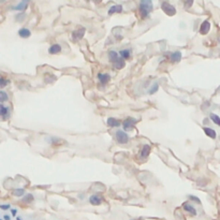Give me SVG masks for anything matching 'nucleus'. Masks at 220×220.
I'll use <instances>...</instances> for the list:
<instances>
[{
	"mask_svg": "<svg viewBox=\"0 0 220 220\" xmlns=\"http://www.w3.org/2000/svg\"><path fill=\"white\" fill-rule=\"evenodd\" d=\"M139 11L142 18H147L152 11V2L150 0H142L139 6Z\"/></svg>",
	"mask_w": 220,
	"mask_h": 220,
	"instance_id": "f257e3e1",
	"label": "nucleus"
},
{
	"mask_svg": "<svg viewBox=\"0 0 220 220\" xmlns=\"http://www.w3.org/2000/svg\"><path fill=\"white\" fill-rule=\"evenodd\" d=\"M161 8H162L163 12L165 13L167 15H169V16H173V15L176 14V9L174 6H172L171 3H169V2L164 1L161 3Z\"/></svg>",
	"mask_w": 220,
	"mask_h": 220,
	"instance_id": "f03ea898",
	"label": "nucleus"
},
{
	"mask_svg": "<svg viewBox=\"0 0 220 220\" xmlns=\"http://www.w3.org/2000/svg\"><path fill=\"white\" fill-rule=\"evenodd\" d=\"M115 136H116V140L119 144H126V143L129 142V136L123 130H117L116 133H115Z\"/></svg>",
	"mask_w": 220,
	"mask_h": 220,
	"instance_id": "7ed1b4c3",
	"label": "nucleus"
},
{
	"mask_svg": "<svg viewBox=\"0 0 220 220\" xmlns=\"http://www.w3.org/2000/svg\"><path fill=\"white\" fill-rule=\"evenodd\" d=\"M136 124V118H132V117H128L125 121H124L123 126H124V129L125 130H130L132 128H134V125Z\"/></svg>",
	"mask_w": 220,
	"mask_h": 220,
	"instance_id": "20e7f679",
	"label": "nucleus"
},
{
	"mask_svg": "<svg viewBox=\"0 0 220 220\" xmlns=\"http://www.w3.org/2000/svg\"><path fill=\"white\" fill-rule=\"evenodd\" d=\"M85 32H86V29H85V28H80V29L73 31V33H72L73 40L78 41V40H81V39H83V38H84Z\"/></svg>",
	"mask_w": 220,
	"mask_h": 220,
	"instance_id": "39448f33",
	"label": "nucleus"
},
{
	"mask_svg": "<svg viewBox=\"0 0 220 220\" xmlns=\"http://www.w3.org/2000/svg\"><path fill=\"white\" fill-rule=\"evenodd\" d=\"M210 29V23L208 21H204L203 23L201 24V27H200V33L207 34Z\"/></svg>",
	"mask_w": 220,
	"mask_h": 220,
	"instance_id": "423d86ee",
	"label": "nucleus"
},
{
	"mask_svg": "<svg viewBox=\"0 0 220 220\" xmlns=\"http://www.w3.org/2000/svg\"><path fill=\"white\" fill-rule=\"evenodd\" d=\"M98 80L100 81L102 85H105L111 81V75L108 73H99L98 74Z\"/></svg>",
	"mask_w": 220,
	"mask_h": 220,
	"instance_id": "0eeeda50",
	"label": "nucleus"
},
{
	"mask_svg": "<svg viewBox=\"0 0 220 220\" xmlns=\"http://www.w3.org/2000/svg\"><path fill=\"white\" fill-rule=\"evenodd\" d=\"M183 207H184V210H186L188 214H190L191 216H197V210H195L194 206H192L191 204L185 203L184 205H183Z\"/></svg>",
	"mask_w": 220,
	"mask_h": 220,
	"instance_id": "6e6552de",
	"label": "nucleus"
},
{
	"mask_svg": "<svg viewBox=\"0 0 220 220\" xmlns=\"http://www.w3.org/2000/svg\"><path fill=\"white\" fill-rule=\"evenodd\" d=\"M123 6H120V4H115V6H111L110 10H108V15H113L115 14V13H121L123 12Z\"/></svg>",
	"mask_w": 220,
	"mask_h": 220,
	"instance_id": "1a4fd4ad",
	"label": "nucleus"
},
{
	"mask_svg": "<svg viewBox=\"0 0 220 220\" xmlns=\"http://www.w3.org/2000/svg\"><path fill=\"white\" fill-rule=\"evenodd\" d=\"M89 202H90L91 205H95V206H98L100 205V204L102 203V198L99 197V195H91L90 198H89Z\"/></svg>",
	"mask_w": 220,
	"mask_h": 220,
	"instance_id": "9d476101",
	"label": "nucleus"
},
{
	"mask_svg": "<svg viewBox=\"0 0 220 220\" xmlns=\"http://www.w3.org/2000/svg\"><path fill=\"white\" fill-rule=\"evenodd\" d=\"M150 146L149 145H144V146L142 147V149H141V151H140V157L142 159H145V158H147L148 157V155L150 154Z\"/></svg>",
	"mask_w": 220,
	"mask_h": 220,
	"instance_id": "9b49d317",
	"label": "nucleus"
},
{
	"mask_svg": "<svg viewBox=\"0 0 220 220\" xmlns=\"http://www.w3.org/2000/svg\"><path fill=\"white\" fill-rule=\"evenodd\" d=\"M106 124H108V127H111V128H116V127H119V126H120V121L116 118H113V117L108 118Z\"/></svg>",
	"mask_w": 220,
	"mask_h": 220,
	"instance_id": "f8f14e48",
	"label": "nucleus"
},
{
	"mask_svg": "<svg viewBox=\"0 0 220 220\" xmlns=\"http://www.w3.org/2000/svg\"><path fill=\"white\" fill-rule=\"evenodd\" d=\"M203 130H204V133H205L206 136H208V138H210V139H216L217 133H216V131H215L214 129H212V128H210V127H204Z\"/></svg>",
	"mask_w": 220,
	"mask_h": 220,
	"instance_id": "ddd939ff",
	"label": "nucleus"
},
{
	"mask_svg": "<svg viewBox=\"0 0 220 220\" xmlns=\"http://www.w3.org/2000/svg\"><path fill=\"white\" fill-rule=\"evenodd\" d=\"M61 52V46L59 44H53L49 46V53L52 55H56V54H59Z\"/></svg>",
	"mask_w": 220,
	"mask_h": 220,
	"instance_id": "4468645a",
	"label": "nucleus"
},
{
	"mask_svg": "<svg viewBox=\"0 0 220 220\" xmlns=\"http://www.w3.org/2000/svg\"><path fill=\"white\" fill-rule=\"evenodd\" d=\"M125 66H126L125 60H124L121 57H119L118 59L113 64V67H114V69H116V70H120V69L125 68Z\"/></svg>",
	"mask_w": 220,
	"mask_h": 220,
	"instance_id": "2eb2a0df",
	"label": "nucleus"
},
{
	"mask_svg": "<svg viewBox=\"0 0 220 220\" xmlns=\"http://www.w3.org/2000/svg\"><path fill=\"white\" fill-rule=\"evenodd\" d=\"M18 36L21 37V38L27 39L31 36V31H30L28 28H22V29L18 30Z\"/></svg>",
	"mask_w": 220,
	"mask_h": 220,
	"instance_id": "dca6fc26",
	"label": "nucleus"
},
{
	"mask_svg": "<svg viewBox=\"0 0 220 220\" xmlns=\"http://www.w3.org/2000/svg\"><path fill=\"white\" fill-rule=\"evenodd\" d=\"M119 55H120V57L123 58V59H129V58L131 57V51L128 49H121V51H119Z\"/></svg>",
	"mask_w": 220,
	"mask_h": 220,
	"instance_id": "f3484780",
	"label": "nucleus"
},
{
	"mask_svg": "<svg viewBox=\"0 0 220 220\" xmlns=\"http://www.w3.org/2000/svg\"><path fill=\"white\" fill-rule=\"evenodd\" d=\"M118 58H119V55H118L117 52H115V51L108 52V59H110V61L112 62V64H114V62L116 61Z\"/></svg>",
	"mask_w": 220,
	"mask_h": 220,
	"instance_id": "a211bd4d",
	"label": "nucleus"
},
{
	"mask_svg": "<svg viewBox=\"0 0 220 220\" xmlns=\"http://www.w3.org/2000/svg\"><path fill=\"white\" fill-rule=\"evenodd\" d=\"M180 59H182V53H180L179 51L173 52V53L171 54V60H172V61L178 62Z\"/></svg>",
	"mask_w": 220,
	"mask_h": 220,
	"instance_id": "6ab92c4d",
	"label": "nucleus"
},
{
	"mask_svg": "<svg viewBox=\"0 0 220 220\" xmlns=\"http://www.w3.org/2000/svg\"><path fill=\"white\" fill-rule=\"evenodd\" d=\"M28 6V1H22L21 3H18L16 6L13 8V10H16V11H24L25 9H27Z\"/></svg>",
	"mask_w": 220,
	"mask_h": 220,
	"instance_id": "aec40b11",
	"label": "nucleus"
},
{
	"mask_svg": "<svg viewBox=\"0 0 220 220\" xmlns=\"http://www.w3.org/2000/svg\"><path fill=\"white\" fill-rule=\"evenodd\" d=\"M9 114V108L3 106V104H0V116H2L3 118H6Z\"/></svg>",
	"mask_w": 220,
	"mask_h": 220,
	"instance_id": "412c9836",
	"label": "nucleus"
},
{
	"mask_svg": "<svg viewBox=\"0 0 220 220\" xmlns=\"http://www.w3.org/2000/svg\"><path fill=\"white\" fill-rule=\"evenodd\" d=\"M9 100L8 93L3 90H0V103H3V102H6Z\"/></svg>",
	"mask_w": 220,
	"mask_h": 220,
	"instance_id": "4be33fe9",
	"label": "nucleus"
},
{
	"mask_svg": "<svg viewBox=\"0 0 220 220\" xmlns=\"http://www.w3.org/2000/svg\"><path fill=\"white\" fill-rule=\"evenodd\" d=\"M210 119H212L213 123L216 124L217 126H220V117L218 116V115L212 113V114H210Z\"/></svg>",
	"mask_w": 220,
	"mask_h": 220,
	"instance_id": "5701e85b",
	"label": "nucleus"
},
{
	"mask_svg": "<svg viewBox=\"0 0 220 220\" xmlns=\"http://www.w3.org/2000/svg\"><path fill=\"white\" fill-rule=\"evenodd\" d=\"M33 199H34L33 195L29 193V194H26L25 195V198L23 199V202H25V203H30V202L33 201Z\"/></svg>",
	"mask_w": 220,
	"mask_h": 220,
	"instance_id": "b1692460",
	"label": "nucleus"
},
{
	"mask_svg": "<svg viewBox=\"0 0 220 220\" xmlns=\"http://www.w3.org/2000/svg\"><path fill=\"white\" fill-rule=\"evenodd\" d=\"M14 195H16V197H22V195H24V193H25V190H24L23 188H17L14 190Z\"/></svg>",
	"mask_w": 220,
	"mask_h": 220,
	"instance_id": "393cba45",
	"label": "nucleus"
},
{
	"mask_svg": "<svg viewBox=\"0 0 220 220\" xmlns=\"http://www.w3.org/2000/svg\"><path fill=\"white\" fill-rule=\"evenodd\" d=\"M8 84H9V80H6V78L4 77H0V88H3V87H6Z\"/></svg>",
	"mask_w": 220,
	"mask_h": 220,
	"instance_id": "a878e982",
	"label": "nucleus"
},
{
	"mask_svg": "<svg viewBox=\"0 0 220 220\" xmlns=\"http://www.w3.org/2000/svg\"><path fill=\"white\" fill-rule=\"evenodd\" d=\"M159 89V86H158V84H155V85H152V87L150 88V90H149V93L150 95H152V93H155V92H157V90Z\"/></svg>",
	"mask_w": 220,
	"mask_h": 220,
	"instance_id": "bb28decb",
	"label": "nucleus"
},
{
	"mask_svg": "<svg viewBox=\"0 0 220 220\" xmlns=\"http://www.w3.org/2000/svg\"><path fill=\"white\" fill-rule=\"evenodd\" d=\"M25 18H26V14H25V13H22V14H18L16 16V21L17 22H23Z\"/></svg>",
	"mask_w": 220,
	"mask_h": 220,
	"instance_id": "cd10ccee",
	"label": "nucleus"
},
{
	"mask_svg": "<svg viewBox=\"0 0 220 220\" xmlns=\"http://www.w3.org/2000/svg\"><path fill=\"white\" fill-rule=\"evenodd\" d=\"M0 208L3 210H10V205H9V204H1V205H0Z\"/></svg>",
	"mask_w": 220,
	"mask_h": 220,
	"instance_id": "c85d7f7f",
	"label": "nucleus"
},
{
	"mask_svg": "<svg viewBox=\"0 0 220 220\" xmlns=\"http://www.w3.org/2000/svg\"><path fill=\"white\" fill-rule=\"evenodd\" d=\"M189 199L192 200V201H194V202H198V203H201V201H200L197 197H194V195H189Z\"/></svg>",
	"mask_w": 220,
	"mask_h": 220,
	"instance_id": "c756f323",
	"label": "nucleus"
},
{
	"mask_svg": "<svg viewBox=\"0 0 220 220\" xmlns=\"http://www.w3.org/2000/svg\"><path fill=\"white\" fill-rule=\"evenodd\" d=\"M192 4H193V2L192 1H187V2H185V8H189V6H192Z\"/></svg>",
	"mask_w": 220,
	"mask_h": 220,
	"instance_id": "7c9ffc66",
	"label": "nucleus"
},
{
	"mask_svg": "<svg viewBox=\"0 0 220 220\" xmlns=\"http://www.w3.org/2000/svg\"><path fill=\"white\" fill-rule=\"evenodd\" d=\"M11 213H12V216H16L17 210H11Z\"/></svg>",
	"mask_w": 220,
	"mask_h": 220,
	"instance_id": "2f4dec72",
	"label": "nucleus"
},
{
	"mask_svg": "<svg viewBox=\"0 0 220 220\" xmlns=\"http://www.w3.org/2000/svg\"><path fill=\"white\" fill-rule=\"evenodd\" d=\"M4 220H11L10 216H8V215H6V216H4Z\"/></svg>",
	"mask_w": 220,
	"mask_h": 220,
	"instance_id": "473e14b6",
	"label": "nucleus"
},
{
	"mask_svg": "<svg viewBox=\"0 0 220 220\" xmlns=\"http://www.w3.org/2000/svg\"><path fill=\"white\" fill-rule=\"evenodd\" d=\"M16 220H22V218H21V217H17Z\"/></svg>",
	"mask_w": 220,
	"mask_h": 220,
	"instance_id": "72a5a7b5",
	"label": "nucleus"
},
{
	"mask_svg": "<svg viewBox=\"0 0 220 220\" xmlns=\"http://www.w3.org/2000/svg\"><path fill=\"white\" fill-rule=\"evenodd\" d=\"M131 220H140V219H131Z\"/></svg>",
	"mask_w": 220,
	"mask_h": 220,
	"instance_id": "f704fd0d",
	"label": "nucleus"
},
{
	"mask_svg": "<svg viewBox=\"0 0 220 220\" xmlns=\"http://www.w3.org/2000/svg\"><path fill=\"white\" fill-rule=\"evenodd\" d=\"M0 220H1V219H0Z\"/></svg>",
	"mask_w": 220,
	"mask_h": 220,
	"instance_id": "c9c22d12",
	"label": "nucleus"
},
{
	"mask_svg": "<svg viewBox=\"0 0 220 220\" xmlns=\"http://www.w3.org/2000/svg\"><path fill=\"white\" fill-rule=\"evenodd\" d=\"M219 89H220V88H219Z\"/></svg>",
	"mask_w": 220,
	"mask_h": 220,
	"instance_id": "e433bc0d",
	"label": "nucleus"
}]
</instances>
